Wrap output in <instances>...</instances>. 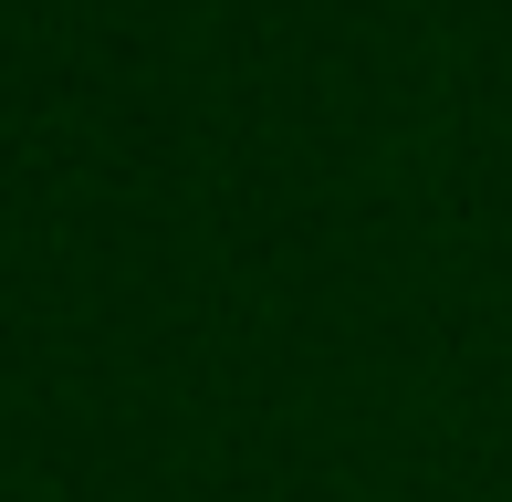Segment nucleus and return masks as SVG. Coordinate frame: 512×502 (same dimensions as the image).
<instances>
[]
</instances>
